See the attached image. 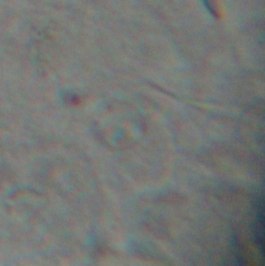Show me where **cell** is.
Instances as JSON below:
<instances>
[{
	"label": "cell",
	"instance_id": "6da1fadb",
	"mask_svg": "<svg viewBox=\"0 0 265 266\" xmlns=\"http://www.w3.org/2000/svg\"><path fill=\"white\" fill-rule=\"evenodd\" d=\"M203 1H204L206 7H208L209 10L211 11V13L216 16L218 14V11L217 9H216V6L215 5L214 2H213L214 0H203Z\"/></svg>",
	"mask_w": 265,
	"mask_h": 266
}]
</instances>
